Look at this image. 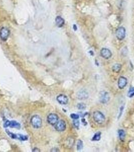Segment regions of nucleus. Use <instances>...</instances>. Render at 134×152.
<instances>
[{
  "label": "nucleus",
  "mask_w": 134,
  "mask_h": 152,
  "mask_svg": "<svg viewBox=\"0 0 134 152\" xmlns=\"http://www.w3.org/2000/svg\"><path fill=\"white\" fill-rule=\"evenodd\" d=\"M31 123L34 128H39L42 125L41 119L38 115H34L31 119Z\"/></svg>",
  "instance_id": "f257e3e1"
},
{
  "label": "nucleus",
  "mask_w": 134,
  "mask_h": 152,
  "mask_svg": "<svg viewBox=\"0 0 134 152\" xmlns=\"http://www.w3.org/2000/svg\"><path fill=\"white\" fill-rule=\"evenodd\" d=\"M94 120L97 123H103L105 120V116L103 114L99 111H96L93 113Z\"/></svg>",
  "instance_id": "f03ea898"
},
{
  "label": "nucleus",
  "mask_w": 134,
  "mask_h": 152,
  "mask_svg": "<svg viewBox=\"0 0 134 152\" xmlns=\"http://www.w3.org/2000/svg\"><path fill=\"white\" fill-rule=\"evenodd\" d=\"M6 131L7 133L8 134V135L11 138L18 139L22 141H25L28 139V137L26 136V135H24L20 134H15L9 131L8 130H6Z\"/></svg>",
  "instance_id": "7ed1b4c3"
},
{
  "label": "nucleus",
  "mask_w": 134,
  "mask_h": 152,
  "mask_svg": "<svg viewBox=\"0 0 134 152\" xmlns=\"http://www.w3.org/2000/svg\"><path fill=\"white\" fill-rule=\"evenodd\" d=\"M115 36L117 39L120 41L124 39L126 37L125 29L123 27H120V28H118L115 31Z\"/></svg>",
  "instance_id": "20e7f679"
},
{
  "label": "nucleus",
  "mask_w": 134,
  "mask_h": 152,
  "mask_svg": "<svg viewBox=\"0 0 134 152\" xmlns=\"http://www.w3.org/2000/svg\"><path fill=\"white\" fill-rule=\"evenodd\" d=\"M47 121L51 125H55L58 121V117L55 114H50L47 116Z\"/></svg>",
  "instance_id": "39448f33"
},
{
  "label": "nucleus",
  "mask_w": 134,
  "mask_h": 152,
  "mask_svg": "<svg viewBox=\"0 0 134 152\" xmlns=\"http://www.w3.org/2000/svg\"><path fill=\"white\" fill-rule=\"evenodd\" d=\"M10 31L7 28H2L0 30V38L3 41H6L10 35Z\"/></svg>",
  "instance_id": "423d86ee"
},
{
  "label": "nucleus",
  "mask_w": 134,
  "mask_h": 152,
  "mask_svg": "<svg viewBox=\"0 0 134 152\" xmlns=\"http://www.w3.org/2000/svg\"><path fill=\"white\" fill-rule=\"evenodd\" d=\"M110 99V97L108 92L106 91H102L100 93L99 100L102 104H106L108 102Z\"/></svg>",
  "instance_id": "0eeeda50"
},
{
  "label": "nucleus",
  "mask_w": 134,
  "mask_h": 152,
  "mask_svg": "<svg viewBox=\"0 0 134 152\" xmlns=\"http://www.w3.org/2000/svg\"><path fill=\"white\" fill-rule=\"evenodd\" d=\"M4 127L5 128L10 127L11 128L20 129L21 126H20V124L15 121H7L4 123Z\"/></svg>",
  "instance_id": "6e6552de"
},
{
  "label": "nucleus",
  "mask_w": 134,
  "mask_h": 152,
  "mask_svg": "<svg viewBox=\"0 0 134 152\" xmlns=\"http://www.w3.org/2000/svg\"><path fill=\"white\" fill-rule=\"evenodd\" d=\"M66 128V124L63 120H60L55 125V129L58 131L62 132L65 131Z\"/></svg>",
  "instance_id": "1a4fd4ad"
},
{
  "label": "nucleus",
  "mask_w": 134,
  "mask_h": 152,
  "mask_svg": "<svg viewBox=\"0 0 134 152\" xmlns=\"http://www.w3.org/2000/svg\"><path fill=\"white\" fill-rule=\"evenodd\" d=\"M100 55L105 59H109L111 57L112 53L108 49L102 48L100 51Z\"/></svg>",
  "instance_id": "9d476101"
},
{
  "label": "nucleus",
  "mask_w": 134,
  "mask_h": 152,
  "mask_svg": "<svg viewBox=\"0 0 134 152\" xmlns=\"http://www.w3.org/2000/svg\"><path fill=\"white\" fill-rule=\"evenodd\" d=\"M127 84V79L124 77H120L118 81V86L121 89H124Z\"/></svg>",
  "instance_id": "9b49d317"
},
{
  "label": "nucleus",
  "mask_w": 134,
  "mask_h": 152,
  "mask_svg": "<svg viewBox=\"0 0 134 152\" xmlns=\"http://www.w3.org/2000/svg\"><path fill=\"white\" fill-rule=\"evenodd\" d=\"M57 101L61 105H67L68 102V99L67 96L61 94L57 97Z\"/></svg>",
  "instance_id": "f8f14e48"
},
{
  "label": "nucleus",
  "mask_w": 134,
  "mask_h": 152,
  "mask_svg": "<svg viewBox=\"0 0 134 152\" xmlns=\"http://www.w3.org/2000/svg\"><path fill=\"white\" fill-rule=\"evenodd\" d=\"M88 96L89 95H88V93H87V92L84 90H80L77 94L78 98L79 99H81V100L86 99H88Z\"/></svg>",
  "instance_id": "ddd939ff"
},
{
  "label": "nucleus",
  "mask_w": 134,
  "mask_h": 152,
  "mask_svg": "<svg viewBox=\"0 0 134 152\" xmlns=\"http://www.w3.org/2000/svg\"><path fill=\"white\" fill-rule=\"evenodd\" d=\"M56 23L58 28H61L65 24V20L61 16H57L55 19Z\"/></svg>",
  "instance_id": "4468645a"
},
{
  "label": "nucleus",
  "mask_w": 134,
  "mask_h": 152,
  "mask_svg": "<svg viewBox=\"0 0 134 152\" xmlns=\"http://www.w3.org/2000/svg\"><path fill=\"white\" fill-rule=\"evenodd\" d=\"M121 68V64L116 63L114 65L113 67H112V71H113L114 72L117 73L120 71Z\"/></svg>",
  "instance_id": "2eb2a0df"
},
{
  "label": "nucleus",
  "mask_w": 134,
  "mask_h": 152,
  "mask_svg": "<svg viewBox=\"0 0 134 152\" xmlns=\"http://www.w3.org/2000/svg\"><path fill=\"white\" fill-rule=\"evenodd\" d=\"M118 133H119V136L121 140L124 141L126 137V133L124 130L120 129L118 131Z\"/></svg>",
  "instance_id": "dca6fc26"
},
{
  "label": "nucleus",
  "mask_w": 134,
  "mask_h": 152,
  "mask_svg": "<svg viewBox=\"0 0 134 152\" xmlns=\"http://www.w3.org/2000/svg\"><path fill=\"white\" fill-rule=\"evenodd\" d=\"M101 138V132H98L96 133L92 138V140L94 141H98Z\"/></svg>",
  "instance_id": "f3484780"
},
{
  "label": "nucleus",
  "mask_w": 134,
  "mask_h": 152,
  "mask_svg": "<svg viewBox=\"0 0 134 152\" xmlns=\"http://www.w3.org/2000/svg\"><path fill=\"white\" fill-rule=\"evenodd\" d=\"M128 96L131 98L134 96V87H131L128 92Z\"/></svg>",
  "instance_id": "a211bd4d"
},
{
  "label": "nucleus",
  "mask_w": 134,
  "mask_h": 152,
  "mask_svg": "<svg viewBox=\"0 0 134 152\" xmlns=\"http://www.w3.org/2000/svg\"><path fill=\"white\" fill-rule=\"evenodd\" d=\"M83 148V142L81 140H79L77 143V150L78 151L81 150Z\"/></svg>",
  "instance_id": "6ab92c4d"
},
{
  "label": "nucleus",
  "mask_w": 134,
  "mask_h": 152,
  "mask_svg": "<svg viewBox=\"0 0 134 152\" xmlns=\"http://www.w3.org/2000/svg\"><path fill=\"white\" fill-rule=\"evenodd\" d=\"M77 107L79 110H85L86 107V106L84 103H80V104H78Z\"/></svg>",
  "instance_id": "aec40b11"
},
{
  "label": "nucleus",
  "mask_w": 134,
  "mask_h": 152,
  "mask_svg": "<svg viewBox=\"0 0 134 152\" xmlns=\"http://www.w3.org/2000/svg\"><path fill=\"white\" fill-rule=\"evenodd\" d=\"M70 116L71 118L74 119V120H77V119L79 118V116L76 114H72Z\"/></svg>",
  "instance_id": "412c9836"
},
{
  "label": "nucleus",
  "mask_w": 134,
  "mask_h": 152,
  "mask_svg": "<svg viewBox=\"0 0 134 152\" xmlns=\"http://www.w3.org/2000/svg\"><path fill=\"white\" fill-rule=\"evenodd\" d=\"M73 124H74V125L75 126L76 128H78L79 126L80 123H79V121H78L77 120H75L73 121Z\"/></svg>",
  "instance_id": "4be33fe9"
},
{
  "label": "nucleus",
  "mask_w": 134,
  "mask_h": 152,
  "mask_svg": "<svg viewBox=\"0 0 134 152\" xmlns=\"http://www.w3.org/2000/svg\"><path fill=\"white\" fill-rule=\"evenodd\" d=\"M124 106H121V108H120V115L119 116V118H120L121 115H122V111H123V110H124Z\"/></svg>",
  "instance_id": "5701e85b"
},
{
  "label": "nucleus",
  "mask_w": 134,
  "mask_h": 152,
  "mask_svg": "<svg viewBox=\"0 0 134 152\" xmlns=\"http://www.w3.org/2000/svg\"><path fill=\"white\" fill-rule=\"evenodd\" d=\"M73 29H74V30H77V26H76V24H74V25H73Z\"/></svg>",
  "instance_id": "b1692460"
},
{
  "label": "nucleus",
  "mask_w": 134,
  "mask_h": 152,
  "mask_svg": "<svg viewBox=\"0 0 134 152\" xmlns=\"http://www.w3.org/2000/svg\"><path fill=\"white\" fill-rule=\"evenodd\" d=\"M37 150H38V149H37V148H35L34 149H33V150L32 151L33 152H39L38 151H37Z\"/></svg>",
  "instance_id": "393cba45"
}]
</instances>
